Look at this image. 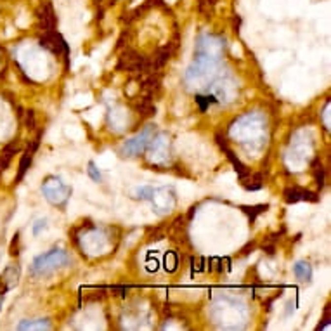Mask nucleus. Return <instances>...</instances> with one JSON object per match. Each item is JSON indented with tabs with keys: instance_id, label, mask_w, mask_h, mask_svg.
Segmentation results:
<instances>
[{
	"instance_id": "nucleus-1",
	"label": "nucleus",
	"mask_w": 331,
	"mask_h": 331,
	"mask_svg": "<svg viewBox=\"0 0 331 331\" xmlns=\"http://www.w3.org/2000/svg\"><path fill=\"white\" fill-rule=\"evenodd\" d=\"M135 198L149 199L158 213H168L175 205V195L172 187H151L142 186L135 189Z\"/></svg>"
},
{
	"instance_id": "nucleus-2",
	"label": "nucleus",
	"mask_w": 331,
	"mask_h": 331,
	"mask_svg": "<svg viewBox=\"0 0 331 331\" xmlns=\"http://www.w3.org/2000/svg\"><path fill=\"white\" fill-rule=\"evenodd\" d=\"M68 262H69V259H68V255H66V252H63V250H51V252L36 257V259L33 260L32 269L35 274L43 276V274H51L52 270L66 265Z\"/></svg>"
},
{
	"instance_id": "nucleus-3",
	"label": "nucleus",
	"mask_w": 331,
	"mask_h": 331,
	"mask_svg": "<svg viewBox=\"0 0 331 331\" xmlns=\"http://www.w3.org/2000/svg\"><path fill=\"white\" fill-rule=\"evenodd\" d=\"M42 193L45 199L52 205H63L68 201L69 195H71V187L66 186L61 179L58 177H51L42 184Z\"/></svg>"
},
{
	"instance_id": "nucleus-4",
	"label": "nucleus",
	"mask_w": 331,
	"mask_h": 331,
	"mask_svg": "<svg viewBox=\"0 0 331 331\" xmlns=\"http://www.w3.org/2000/svg\"><path fill=\"white\" fill-rule=\"evenodd\" d=\"M153 132H155V129H153V127H146V129L142 130L140 133H137L135 137H132L130 140H127L125 144H123L122 151L125 153L127 156H139V155H142V153L146 151V148L149 146V142H151Z\"/></svg>"
},
{
	"instance_id": "nucleus-5",
	"label": "nucleus",
	"mask_w": 331,
	"mask_h": 331,
	"mask_svg": "<svg viewBox=\"0 0 331 331\" xmlns=\"http://www.w3.org/2000/svg\"><path fill=\"white\" fill-rule=\"evenodd\" d=\"M42 42V47L52 51L54 54H61V52H68V43L63 40V36L59 35L54 30H49V32L43 33V38L40 40Z\"/></svg>"
},
{
	"instance_id": "nucleus-6",
	"label": "nucleus",
	"mask_w": 331,
	"mask_h": 331,
	"mask_svg": "<svg viewBox=\"0 0 331 331\" xmlns=\"http://www.w3.org/2000/svg\"><path fill=\"white\" fill-rule=\"evenodd\" d=\"M151 160L155 163H165L168 160V137L165 133H160L151 144Z\"/></svg>"
},
{
	"instance_id": "nucleus-7",
	"label": "nucleus",
	"mask_w": 331,
	"mask_h": 331,
	"mask_svg": "<svg viewBox=\"0 0 331 331\" xmlns=\"http://www.w3.org/2000/svg\"><path fill=\"white\" fill-rule=\"evenodd\" d=\"M285 199L290 203H297V201H316L317 198L310 191L293 187V189H286L285 191Z\"/></svg>"
},
{
	"instance_id": "nucleus-8",
	"label": "nucleus",
	"mask_w": 331,
	"mask_h": 331,
	"mask_svg": "<svg viewBox=\"0 0 331 331\" xmlns=\"http://www.w3.org/2000/svg\"><path fill=\"white\" fill-rule=\"evenodd\" d=\"M40 21L43 23V28H45V32H49V30H54L56 26V18H54V11H52V5L51 4H43L42 7H40Z\"/></svg>"
},
{
	"instance_id": "nucleus-9",
	"label": "nucleus",
	"mask_w": 331,
	"mask_h": 331,
	"mask_svg": "<svg viewBox=\"0 0 331 331\" xmlns=\"http://www.w3.org/2000/svg\"><path fill=\"white\" fill-rule=\"evenodd\" d=\"M293 272H295V276L300 281H310V277H312V267L307 262H297L295 267H293Z\"/></svg>"
},
{
	"instance_id": "nucleus-10",
	"label": "nucleus",
	"mask_w": 331,
	"mask_h": 331,
	"mask_svg": "<svg viewBox=\"0 0 331 331\" xmlns=\"http://www.w3.org/2000/svg\"><path fill=\"white\" fill-rule=\"evenodd\" d=\"M19 331L23 330H51V324L47 323V319H33V321H23L18 326Z\"/></svg>"
},
{
	"instance_id": "nucleus-11",
	"label": "nucleus",
	"mask_w": 331,
	"mask_h": 331,
	"mask_svg": "<svg viewBox=\"0 0 331 331\" xmlns=\"http://www.w3.org/2000/svg\"><path fill=\"white\" fill-rule=\"evenodd\" d=\"M196 102H198L199 108L205 111L212 102H217V96H196Z\"/></svg>"
},
{
	"instance_id": "nucleus-12",
	"label": "nucleus",
	"mask_w": 331,
	"mask_h": 331,
	"mask_svg": "<svg viewBox=\"0 0 331 331\" xmlns=\"http://www.w3.org/2000/svg\"><path fill=\"white\" fill-rule=\"evenodd\" d=\"M33 149H35V148H33ZM33 149H32V151H28L25 156H23L21 168H19V177H23V173L26 172V166H28V163H32V158H33Z\"/></svg>"
},
{
	"instance_id": "nucleus-13",
	"label": "nucleus",
	"mask_w": 331,
	"mask_h": 331,
	"mask_svg": "<svg viewBox=\"0 0 331 331\" xmlns=\"http://www.w3.org/2000/svg\"><path fill=\"white\" fill-rule=\"evenodd\" d=\"M45 227H47V219H38L35 224H33L32 231H33V234H35V236H38V234L42 232Z\"/></svg>"
},
{
	"instance_id": "nucleus-14",
	"label": "nucleus",
	"mask_w": 331,
	"mask_h": 331,
	"mask_svg": "<svg viewBox=\"0 0 331 331\" xmlns=\"http://www.w3.org/2000/svg\"><path fill=\"white\" fill-rule=\"evenodd\" d=\"M89 175L92 177L94 180H96V182H101L102 180V177H101V173H99V170L96 168V165H94L92 162L89 163Z\"/></svg>"
},
{
	"instance_id": "nucleus-15",
	"label": "nucleus",
	"mask_w": 331,
	"mask_h": 331,
	"mask_svg": "<svg viewBox=\"0 0 331 331\" xmlns=\"http://www.w3.org/2000/svg\"><path fill=\"white\" fill-rule=\"evenodd\" d=\"M324 118H326V122H324V125H326V129H330V102L326 104V109H324Z\"/></svg>"
}]
</instances>
